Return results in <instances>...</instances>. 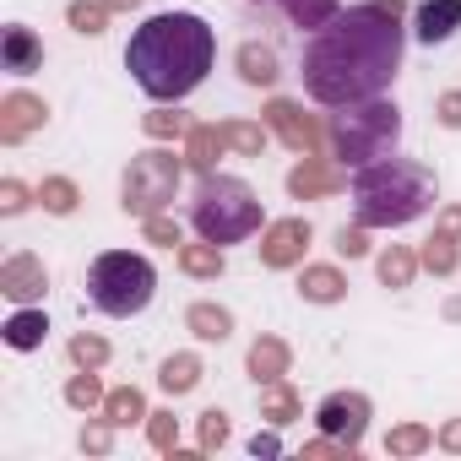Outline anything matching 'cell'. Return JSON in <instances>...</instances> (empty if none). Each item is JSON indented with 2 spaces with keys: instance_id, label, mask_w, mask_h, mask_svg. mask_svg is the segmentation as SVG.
Masks as SVG:
<instances>
[{
  "instance_id": "obj_1",
  "label": "cell",
  "mask_w": 461,
  "mask_h": 461,
  "mask_svg": "<svg viewBox=\"0 0 461 461\" xmlns=\"http://www.w3.org/2000/svg\"><path fill=\"white\" fill-rule=\"evenodd\" d=\"M402 0L337 12L315 39L304 44V93L326 109H348L364 98H380L402 66Z\"/></svg>"
},
{
  "instance_id": "obj_2",
  "label": "cell",
  "mask_w": 461,
  "mask_h": 461,
  "mask_svg": "<svg viewBox=\"0 0 461 461\" xmlns=\"http://www.w3.org/2000/svg\"><path fill=\"white\" fill-rule=\"evenodd\" d=\"M212 55H217V39L195 12H158L125 44V66H131L136 87L158 104L195 93L212 71Z\"/></svg>"
},
{
  "instance_id": "obj_3",
  "label": "cell",
  "mask_w": 461,
  "mask_h": 461,
  "mask_svg": "<svg viewBox=\"0 0 461 461\" xmlns=\"http://www.w3.org/2000/svg\"><path fill=\"white\" fill-rule=\"evenodd\" d=\"M434 206V174L407 158H380L353 174V217L358 228H402Z\"/></svg>"
},
{
  "instance_id": "obj_4",
  "label": "cell",
  "mask_w": 461,
  "mask_h": 461,
  "mask_svg": "<svg viewBox=\"0 0 461 461\" xmlns=\"http://www.w3.org/2000/svg\"><path fill=\"white\" fill-rule=\"evenodd\" d=\"M190 222H195V234L206 245H240V240H250L256 228H261V201L234 174H206L201 190H195Z\"/></svg>"
},
{
  "instance_id": "obj_5",
  "label": "cell",
  "mask_w": 461,
  "mask_h": 461,
  "mask_svg": "<svg viewBox=\"0 0 461 461\" xmlns=\"http://www.w3.org/2000/svg\"><path fill=\"white\" fill-rule=\"evenodd\" d=\"M402 136V109L396 104H380V98H364V104H348L337 120H331V147L348 168H364V163H380L391 158Z\"/></svg>"
},
{
  "instance_id": "obj_6",
  "label": "cell",
  "mask_w": 461,
  "mask_h": 461,
  "mask_svg": "<svg viewBox=\"0 0 461 461\" xmlns=\"http://www.w3.org/2000/svg\"><path fill=\"white\" fill-rule=\"evenodd\" d=\"M152 288H158L152 261L147 256H131V250H109L87 272V299L104 315H141L152 304Z\"/></svg>"
},
{
  "instance_id": "obj_7",
  "label": "cell",
  "mask_w": 461,
  "mask_h": 461,
  "mask_svg": "<svg viewBox=\"0 0 461 461\" xmlns=\"http://www.w3.org/2000/svg\"><path fill=\"white\" fill-rule=\"evenodd\" d=\"M174 185H179V158L152 147L141 152L131 168H125V212L136 217H158L168 201H174Z\"/></svg>"
},
{
  "instance_id": "obj_8",
  "label": "cell",
  "mask_w": 461,
  "mask_h": 461,
  "mask_svg": "<svg viewBox=\"0 0 461 461\" xmlns=\"http://www.w3.org/2000/svg\"><path fill=\"white\" fill-rule=\"evenodd\" d=\"M315 418H321V429H326V434H337V439L358 445V439H364V418H369V402H364V396H326Z\"/></svg>"
},
{
  "instance_id": "obj_9",
  "label": "cell",
  "mask_w": 461,
  "mask_h": 461,
  "mask_svg": "<svg viewBox=\"0 0 461 461\" xmlns=\"http://www.w3.org/2000/svg\"><path fill=\"white\" fill-rule=\"evenodd\" d=\"M310 245V222L304 217H288V222H272L267 228V245H261V261L267 267H294Z\"/></svg>"
},
{
  "instance_id": "obj_10",
  "label": "cell",
  "mask_w": 461,
  "mask_h": 461,
  "mask_svg": "<svg viewBox=\"0 0 461 461\" xmlns=\"http://www.w3.org/2000/svg\"><path fill=\"white\" fill-rule=\"evenodd\" d=\"M39 125H44V104L33 93H12L6 104H0V141H23Z\"/></svg>"
},
{
  "instance_id": "obj_11",
  "label": "cell",
  "mask_w": 461,
  "mask_h": 461,
  "mask_svg": "<svg viewBox=\"0 0 461 461\" xmlns=\"http://www.w3.org/2000/svg\"><path fill=\"white\" fill-rule=\"evenodd\" d=\"M267 120H272V131H277V136H283V141H288L294 152H304V158L315 152L321 131H315V120H304V114H299L294 104H283V98H277V104L267 109Z\"/></svg>"
},
{
  "instance_id": "obj_12",
  "label": "cell",
  "mask_w": 461,
  "mask_h": 461,
  "mask_svg": "<svg viewBox=\"0 0 461 461\" xmlns=\"http://www.w3.org/2000/svg\"><path fill=\"white\" fill-rule=\"evenodd\" d=\"M461 28V0H423V6H418V39L423 44H445L450 33Z\"/></svg>"
},
{
  "instance_id": "obj_13",
  "label": "cell",
  "mask_w": 461,
  "mask_h": 461,
  "mask_svg": "<svg viewBox=\"0 0 461 461\" xmlns=\"http://www.w3.org/2000/svg\"><path fill=\"white\" fill-rule=\"evenodd\" d=\"M0 294L6 299H39L44 294V267L33 256H12L6 267H0Z\"/></svg>"
},
{
  "instance_id": "obj_14",
  "label": "cell",
  "mask_w": 461,
  "mask_h": 461,
  "mask_svg": "<svg viewBox=\"0 0 461 461\" xmlns=\"http://www.w3.org/2000/svg\"><path fill=\"white\" fill-rule=\"evenodd\" d=\"M342 185V174L337 168H326L321 158H304L294 174H288V190L299 195V201H310V195H326V190H337Z\"/></svg>"
},
{
  "instance_id": "obj_15",
  "label": "cell",
  "mask_w": 461,
  "mask_h": 461,
  "mask_svg": "<svg viewBox=\"0 0 461 461\" xmlns=\"http://www.w3.org/2000/svg\"><path fill=\"white\" fill-rule=\"evenodd\" d=\"M0 55H6V71H17V77L39 71V60H44L39 39H33L28 28H6V44H0Z\"/></svg>"
},
{
  "instance_id": "obj_16",
  "label": "cell",
  "mask_w": 461,
  "mask_h": 461,
  "mask_svg": "<svg viewBox=\"0 0 461 461\" xmlns=\"http://www.w3.org/2000/svg\"><path fill=\"white\" fill-rule=\"evenodd\" d=\"M240 77H245L250 87H272V82H277V55H272L267 44H245V50H240Z\"/></svg>"
},
{
  "instance_id": "obj_17",
  "label": "cell",
  "mask_w": 461,
  "mask_h": 461,
  "mask_svg": "<svg viewBox=\"0 0 461 461\" xmlns=\"http://www.w3.org/2000/svg\"><path fill=\"white\" fill-rule=\"evenodd\" d=\"M222 147H228V141H222V125H190V147H185V158H190L201 174H212V163H217Z\"/></svg>"
},
{
  "instance_id": "obj_18",
  "label": "cell",
  "mask_w": 461,
  "mask_h": 461,
  "mask_svg": "<svg viewBox=\"0 0 461 461\" xmlns=\"http://www.w3.org/2000/svg\"><path fill=\"white\" fill-rule=\"evenodd\" d=\"M272 6H283L294 28H326L337 17V0H272Z\"/></svg>"
},
{
  "instance_id": "obj_19",
  "label": "cell",
  "mask_w": 461,
  "mask_h": 461,
  "mask_svg": "<svg viewBox=\"0 0 461 461\" xmlns=\"http://www.w3.org/2000/svg\"><path fill=\"white\" fill-rule=\"evenodd\" d=\"M44 331H50V321H44L39 310H23V315L6 321V342H12V348H39Z\"/></svg>"
},
{
  "instance_id": "obj_20",
  "label": "cell",
  "mask_w": 461,
  "mask_h": 461,
  "mask_svg": "<svg viewBox=\"0 0 461 461\" xmlns=\"http://www.w3.org/2000/svg\"><path fill=\"white\" fill-rule=\"evenodd\" d=\"M250 369H256V380H267V385H272V380L288 369V348H283V342H272V337H261V342H256V353H250Z\"/></svg>"
},
{
  "instance_id": "obj_21",
  "label": "cell",
  "mask_w": 461,
  "mask_h": 461,
  "mask_svg": "<svg viewBox=\"0 0 461 461\" xmlns=\"http://www.w3.org/2000/svg\"><path fill=\"white\" fill-rule=\"evenodd\" d=\"M179 267L190 277H217L222 272V250L217 245H179Z\"/></svg>"
},
{
  "instance_id": "obj_22",
  "label": "cell",
  "mask_w": 461,
  "mask_h": 461,
  "mask_svg": "<svg viewBox=\"0 0 461 461\" xmlns=\"http://www.w3.org/2000/svg\"><path fill=\"white\" fill-rule=\"evenodd\" d=\"M228 326H234V321H228V310H217V304H195V310H190V331L206 337V342H222Z\"/></svg>"
},
{
  "instance_id": "obj_23",
  "label": "cell",
  "mask_w": 461,
  "mask_h": 461,
  "mask_svg": "<svg viewBox=\"0 0 461 461\" xmlns=\"http://www.w3.org/2000/svg\"><path fill=\"white\" fill-rule=\"evenodd\" d=\"M299 288H304V299H315V304H331V299H342V277H337L331 267H310Z\"/></svg>"
},
{
  "instance_id": "obj_24",
  "label": "cell",
  "mask_w": 461,
  "mask_h": 461,
  "mask_svg": "<svg viewBox=\"0 0 461 461\" xmlns=\"http://www.w3.org/2000/svg\"><path fill=\"white\" fill-rule=\"evenodd\" d=\"M195 380H201V364H195L190 353H179V358H168V364H163V391H174V396H179V391H190Z\"/></svg>"
},
{
  "instance_id": "obj_25",
  "label": "cell",
  "mask_w": 461,
  "mask_h": 461,
  "mask_svg": "<svg viewBox=\"0 0 461 461\" xmlns=\"http://www.w3.org/2000/svg\"><path fill=\"white\" fill-rule=\"evenodd\" d=\"M222 141H228V147H240L245 158H261L267 131H261V125H240V120H234V125H222Z\"/></svg>"
},
{
  "instance_id": "obj_26",
  "label": "cell",
  "mask_w": 461,
  "mask_h": 461,
  "mask_svg": "<svg viewBox=\"0 0 461 461\" xmlns=\"http://www.w3.org/2000/svg\"><path fill=\"white\" fill-rule=\"evenodd\" d=\"M423 267H429V272H439V277H445V272H456V240H450V234H434V240L423 245Z\"/></svg>"
},
{
  "instance_id": "obj_27",
  "label": "cell",
  "mask_w": 461,
  "mask_h": 461,
  "mask_svg": "<svg viewBox=\"0 0 461 461\" xmlns=\"http://www.w3.org/2000/svg\"><path fill=\"white\" fill-rule=\"evenodd\" d=\"M104 412H109V423H136V418H147V407H141L136 391H114V396H104Z\"/></svg>"
},
{
  "instance_id": "obj_28",
  "label": "cell",
  "mask_w": 461,
  "mask_h": 461,
  "mask_svg": "<svg viewBox=\"0 0 461 461\" xmlns=\"http://www.w3.org/2000/svg\"><path fill=\"white\" fill-rule=\"evenodd\" d=\"M104 23H109V0H93V6L77 0V6H71V28L77 33H104Z\"/></svg>"
},
{
  "instance_id": "obj_29",
  "label": "cell",
  "mask_w": 461,
  "mask_h": 461,
  "mask_svg": "<svg viewBox=\"0 0 461 461\" xmlns=\"http://www.w3.org/2000/svg\"><path fill=\"white\" fill-rule=\"evenodd\" d=\"M39 195H44V206H50V212H60V217L77 206V185H71V179H44V190H39Z\"/></svg>"
},
{
  "instance_id": "obj_30",
  "label": "cell",
  "mask_w": 461,
  "mask_h": 461,
  "mask_svg": "<svg viewBox=\"0 0 461 461\" xmlns=\"http://www.w3.org/2000/svg\"><path fill=\"white\" fill-rule=\"evenodd\" d=\"M380 277H385L391 288H407V283H412V256H407V250L380 256Z\"/></svg>"
},
{
  "instance_id": "obj_31",
  "label": "cell",
  "mask_w": 461,
  "mask_h": 461,
  "mask_svg": "<svg viewBox=\"0 0 461 461\" xmlns=\"http://www.w3.org/2000/svg\"><path fill=\"white\" fill-rule=\"evenodd\" d=\"M71 358H77V364H87V369H98V364L109 358V348H104L98 337H77V342H71Z\"/></svg>"
},
{
  "instance_id": "obj_32",
  "label": "cell",
  "mask_w": 461,
  "mask_h": 461,
  "mask_svg": "<svg viewBox=\"0 0 461 461\" xmlns=\"http://www.w3.org/2000/svg\"><path fill=\"white\" fill-rule=\"evenodd\" d=\"M147 131H152V136H190L185 114H147Z\"/></svg>"
},
{
  "instance_id": "obj_33",
  "label": "cell",
  "mask_w": 461,
  "mask_h": 461,
  "mask_svg": "<svg viewBox=\"0 0 461 461\" xmlns=\"http://www.w3.org/2000/svg\"><path fill=\"white\" fill-rule=\"evenodd\" d=\"M66 396H71L77 407H98V402H104V391H98V380H93V375H87V380H77Z\"/></svg>"
},
{
  "instance_id": "obj_34",
  "label": "cell",
  "mask_w": 461,
  "mask_h": 461,
  "mask_svg": "<svg viewBox=\"0 0 461 461\" xmlns=\"http://www.w3.org/2000/svg\"><path fill=\"white\" fill-rule=\"evenodd\" d=\"M267 412H272L277 423H288V418H294V396H288L283 385H272V391H267Z\"/></svg>"
},
{
  "instance_id": "obj_35",
  "label": "cell",
  "mask_w": 461,
  "mask_h": 461,
  "mask_svg": "<svg viewBox=\"0 0 461 461\" xmlns=\"http://www.w3.org/2000/svg\"><path fill=\"white\" fill-rule=\"evenodd\" d=\"M147 240H158V245H179V228H174L168 217H147Z\"/></svg>"
},
{
  "instance_id": "obj_36",
  "label": "cell",
  "mask_w": 461,
  "mask_h": 461,
  "mask_svg": "<svg viewBox=\"0 0 461 461\" xmlns=\"http://www.w3.org/2000/svg\"><path fill=\"white\" fill-rule=\"evenodd\" d=\"M222 434H228L222 412H206V423H201V445H222Z\"/></svg>"
},
{
  "instance_id": "obj_37",
  "label": "cell",
  "mask_w": 461,
  "mask_h": 461,
  "mask_svg": "<svg viewBox=\"0 0 461 461\" xmlns=\"http://www.w3.org/2000/svg\"><path fill=\"white\" fill-rule=\"evenodd\" d=\"M0 212H23V185H17V179L0 185Z\"/></svg>"
},
{
  "instance_id": "obj_38",
  "label": "cell",
  "mask_w": 461,
  "mask_h": 461,
  "mask_svg": "<svg viewBox=\"0 0 461 461\" xmlns=\"http://www.w3.org/2000/svg\"><path fill=\"white\" fill-rule=\"evenodd\" d=\"M439 120H445V125H461V93H445V98H439Z\"/></svg>"
},
{
  "instance_id": "obj_39",
  "label": "cell",
  "mask_w": 461,
  "mask_h": 461,
  "mask_svg": "<svg viewBox=\"0 0 461 461\" xmlns=\"http://www.w3.org/2000/svg\"><path fill=\"white\" fill-rule=\"evenodd\" d=\"M423 439H429L423 429H402V434H396L391 445H396V450H423Z\"/></svg>"
},
{
  "instance_id": "obj_40",
  "label": "cell",
  "mask_w": 461,
  "mask_h": 461,
  "mask_svg": "<svg viewBox=\"0 0 461 461\" xmlns=\"http://www.w3.org/2000/svg\"><path fill=\"white\" fill-rule=\"evenodd\" d=\"M152 445H163V450L174 445V423H168V418H158V423H152Z\"/></svg>"
},
{
  "instance_id": "obj_41",
  "label": "cell",
  "mask_w": 461,
  "mask_h": 461,
  "mask_svg": "<svg viewBox=\"0 0 461 461\" xmlns=\"http://www.w3.org/2000/svg\"><path fill=\"white\" fill-rule=\"evenodd\" d=\"M250 450H256V456H277V439H272V434H256Z\"/></svg>"
},
{
  "instance_id": "obj_42",
  "label": "cell",
  "mask_w": 461,
  "mask_h": 461,
  "mask_svg": "<svg viewBox=\"0 0 461 461\" xmlns=\"http://www.w3.org/2000/svg\"><path fill=\"white\" fill-rule=\"evenodd\" d=\"M358 250H364V234L353 228V234H342V256H358Z\"/></svg>"
},
{
  "instance_id": "obj_43",
  "label": "cell",
  "mask_w": 461,
  "mask_h": 461,
  "mask_svg": "<svg viewBox=\"0 0 461 461\" xmlns=\"http://www.w3.org/2000/svg\"><path fill=\"white\" fill-rule=\"evenodd\" d=\"M445 445H450V450H461V423H450V429H445Z\"/></svg>"
},
{
  "instance_id": "obj_44",
  "label": "cell",
  "mask_w": 461,
  "mask_h": 461,
  "mask_svg": "<svg viewBox=\"0 0 461 461\" xmlns=\"http://www.w3.org/2000/svg\"><path fill=\"white\" fill-rule=\"evenodd\" d=\"M125 6H136V0H109V12H125Z\"/></svg>"
}]
</instances>
